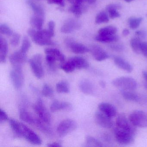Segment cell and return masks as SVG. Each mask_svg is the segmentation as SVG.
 Wrapping results in <instances>:
<instances>
[{
	"label": "cell",
	"instance_id": "6da1fadb",
	"mask_svg": "<svg viewBox=\"0 0 147 147\" xmlns=\"http://www.w3.org/2000/svg\"><path fill=\"white\" fill-rule=\"evenodd\" d=\"M28 34L32 41L38 45L41 46L54 45L55 43L51 40V37L47 30H40L33 29L28 30Z\"/></svg>",
	"mask_w": 147,
	"mask_h": 147
},
{
	"label": "cell",
	"instance_id": "7a4b0ae2",
	"mask_svg": "<svg viewBox=\"0 0 147 147\" xmlns=\"http://www.w3.org/2000/svg\"><path fill=\"white\" fill-rule=\"evenodd\" d=\"M114 134L115 139L119 144L126 145L133 143L136 133L117 127L114 129Z\"/></svg>",
	"mask_w": 147,
	"mask_h": 147
},
{
	"label": "cell",
	"instance_id": "3957f363",
	"mask_svg": "<svg viewBox=\"0 0 147 147\" xmlns=\"http://www.w3.org/2000/svg\"><path fill=\"white\" fill-rule=\"evenodd\" d=\"M112 83L113 86L121 90L133 91L136 89L138 86L136 81L128 76H122L115 79Z\"/></svg>",
	"mask_w": 147,
	"mask_h": 147
},
{
	"label": "cell",
	"instance_id": "277c9868",
	"mask_svg": "<svg viewBox=\"0 0 147 147\" xmlns=\"http://www.w3.org/2000/svg\"><path fill=\"white\" fill-rule=\"evenodd\" d=\"M131 123L136 127L147 128V113L141 110L133 111L129 116Z\"/></svg>",
	"mask_w": 147,
	"mask_h": 147
},
{
	"label": "cell",
	"instance_id": "5b68a950",
	"mask_svg": "<svg viewBox=\"0 0 147 147\" xmlns=\"http://www.w3.org/2000/svg\"><path fill=\"white\" fill-rule=\"evenodd\" d=\"M30 66L35 76L38 79L42 78L44 74L42 64V57L39 54L34 55L29 61Z\"/></svg>",
	"mask_w": 147,
	"mask_h": 147
},
{
	"label": "cell",
	"instance_id": "8992f818",
	"mask_svg": "<svg viewBox=\"0 0 147 147\" xmlns=\"http://www.w3.org/2000/svg\"><path fill=\"white\" fill-rule=\"evenodd\" d=\"M77 127L76 122L71 119L63 120L58 125L57 133L60 137H64L74 131Z\"/></svg>",
	"mask_w": 147,
	"mask_h": 147
},
{
	"label": "cell",
	"instance_id": "52a82bcc",
	"mask_svg": "<svg viewBox=\"0 0 147 147\" xmlns=\"http://www.w3.org/2000/svg\"><path fill=\"white\" fill-rule=\"evenodd\" d=\"M10 77L13 85L17 89L23 86L24 77L21 66H13L10 73Z\"/></svg>",
	"mask_w": 147,
	"mask_h": 147
},
{
	"label": "cell",
	"instance_id": "ba28073f",
	"mask_svg": "<svg viewBox=\"0 0 147 147\" xmlns=\"http://www.w3.org/2000/svg\"><path fill=\"white\" fill-rule=\"evenodd\" d=\"M33 109L40 119L49 124L51 121L50 114L42 100L39 99L33 105Z\"/></svg>",
	"mask_w": 147,
	"mask_h": 147
},
{
	"label": "cell",
	"instance_id": "9c48e42d",
	"mask_svg": "<svg viewBox=\"0 0 147 147\" xmlns=\"http://www.w3.org/2000/svg\"><path fill=\"white\" fill-rule=\"evenodd\" d=\"M22 137L34 145H38L42 144V140L36 133L24 124L22 123Z\"/></svg>",
	"mask_w": 147,
	"mask_h": 147
},
{
	"label": "cell",
	"instance_id": "30bf717a",
	"mask_svg": "<svg viewBox=\"0 0 147 147\" xmlns=\"http://www.w3.org/2000/svg\"><path fill=\"white\" fill-rule=\"evenodd\" d=\"M65 44L70 51L76 54H83L89 51V49L82 44L80 43L72 38L66 39Z\"/></svg>",
	"mask_w": 147,
	"mask_h": 147
},
{
	"label": "cell",
	"instance_id": "8fae6325",
	"mask_svg": "<svg viewBox=\"0 0 147 147\" xmlns=\"http://www.w3.org/2000/svg\"><path fill=\"white\" fill-rule=\"evenodd\" d=\"M116 125L120 129L136 133V126L131 123L129 119H128L124 113H120L117 117Z\"/></svg>",
	"mask_w": 147,
	"mask_h": 147
},
{
	"label": "cell",
	"instance_id": "7c38bea8",
	"mask_svg": "<svg viewBox=\"0 0 147 147\" xmlns=\"http://www.w3.org/2000/svg\"><path fill=\"white\" fill-rule=\"evenodd\" d=\"M81 27L80 21L75 19L69 18L67 20L61 27V32L63 33L68 34L78 30Z\"/></svg>",
	"mask_w": 147,
	"mask_h": 147
},
{
	"label": "cell",
	"instance_id": "4fadbf2b",
	"mask_svg": "<svg viewBox=\"0 0 147 147\" xmlns=\"http://www.w3.org/2000/svg\"><path fill=\"white\" fill-rule=\"evenodd\" d=\"M95 120L98 125L106 129L111 128L113 125V122L112 118L103 113L101 111L95 113Z\"/></svg>",
	"mask_w": 147,
	"mask_h": 147
},
{
	"label": "cell",
	"instance_id": "5bb4252c",
	"mask_svg": "<svg viewBox=\"0 0 147 147\" xmlns=\"http://www.w3.org/2000/svg\"><path fill=\"white\" fill-rule=\"evenodd\" d=\"M89 51L94 59L98 61H105L109 57L108 53L98 45H92L89 49Z\"/></svg>",
	"mask_w": 147,
	"mask_h": 147
},
{
	"label": "cell",
	"instance_id": "9a60e30c",
	"mask_svg": "<svg viewBox=\"0 0 147 147\" xmlns=\"http://www.w3.org/2000/svg\"><path fill=\"white\" fill-rule=\"evenodd\" d=\"M9 60L13 66H22L27 61L26 53L23 52L20 50L15 51L10 56Z\"/></svg>",
	"mask_w": 147,
	"mask_h": 147
},
{
	"label": "cell",
	"instance_id": "2e32d148",
	"mask_svg": "<svg viewBox=\"0 0 147 147\" xmlns=\"http://www.w3.org/2000/svg\"><path fill=\"white\" fill-rule=\"evenodd\" d=\"M98 107L100 111L110 117H113L117 115V108L114 105L110 103H100Z\"/></svg>",
	"mask_w": 147,
	"mask_h": 147
},
{
	"label": "cell",
	"instance_id": "e0dca14e",
	"mask_svg": "<svg viewBox=\"0 0 147 147\" xmlns=\"http://www.w3.org/2000/svg\"><path fill=\"white\" fill-rule=\"evenodd\" d=\"M113 61L117 67L125 72L131 73L133 70V67L131 64L122 57H115L113 58Z\"/></svg>",
	"mask_w": 147,
	"mask_h": 147
},
{
	"label": "cell",
	"instance_id": "ac0fdd59",
	"mask_svg": "<svg viewBox=\"0 0 147 147\" xmlns=\"http://www.w3.org/2000/svg\"><path fill=\"white\" fill-rule=\"evenodd\" d=\"M81 92L87 95H92L94 92L93 84L89 80L84 79L80 82L79 85Z\"/></svg>",
	"mask_w": 147,
	"mask_h": 147
},
{
	"label": "cell",
	"instance_id": "d6986e66",
	"mask_svg": "<svg viewBox=\"0 0 147 147\" xmlns=\"http://www.w3.org/2000/svg\"><path fill=\"white\" fill-rule=\"evenodd\" d=\"M69 61L74 64L76 69H82L89 67V63L83 57H74L69 59Z\"/></svg>",
	"mask_w": 147,
	"mask_h": 147
},
{
	"label": "cell",
	"instance_id": "ffe728a7",
	"mask_svg": "<svg viewBox=\"0 0 147 147\" xmlns=\"http://www.w3.org/2000/svg\"><path fill=\"white\" fill-rule=\"evenodd\" d=\"M8 51V44L5 39L2 36H0V61L5 63L6 61Z\"/></svg>",
	"mask_w": 147,
	"mask_h": 147
},
{
	"label": "cell",
	"instance_id": "44dd1931",
	"mask_svg": "<svg viewBox=\"0 0 147 147\" xmlns=\"http://www.w3.org/2000/svg\"><path fill=\"white\" fill-rule=\"evenodd\" d=\"M71 108V105L69 102L55 100L51 104L50 109L51 112H55L61 110H69Z\"/></svg>",
	"mask_w": 147,
	"mask_h": 147
},
{
	"label": "cell",
	"instance_id": "7402d4cb",
	"mask_svg": "<svg viewBox=\"0 0 147 147\" xmlns=\"http://www.w3.org/2000/svg\"><path fill=\"white\" fill-rule=\"evenodd\" d=\"M119 39V37L116 34L112 35H100L98 34L95 37L96 41L104 43L117 42Z\"/></svg>",
	"mask_w": 147,
	"mask_h": 147
},
{
	"label": "cell",
	"instance_id": "603a6c76",
	"mask_svg": "<svg viewBox=\"0 0 147 147\" xmlns=\"http://www.w3.org/2000/svg\"><path fill=\"white\" fill-rule=\"evenodd\" d=\"M46 55H50L53 56L57 61L63 63L65 61V57L59 50L53 48L46 49L45 50Z\"/></svg>",
	"mask_w": 147,
	"mask_h": 147
},
{
	"label": "cell",
	"instance_id": "cb8c5ba5",
	"mask_svg": "<svg viewBox=\"0 0 147 147\" xmlns=\"http://www.w3.org/2000/svg\"><path fill=\"white\" fill-rule=\"evenodd\" d=\"M26 2L28 5L33 11L34 15L44 18L45 14L44 9L41 5L32 1L31 0H27Z\"/></svg>",
	"mask_w": 147,
	"mask_h": 147
},
{
	"label": "cell",
	"instance_id": "d4e9b609",
	"mask_svg": "<svg viewBox=\"0 0 147 147\" xmlns=\"http://www.w3.org/2000/svg\"><path fill=\"white\" fill-rule=\"evenodd\" d=\"M10 126L14 135L17 137H22V123H19L15 119H10Z\"/></svg>",
	"mask_w": 147,
	"mask_h": 147
},
{
	"label": "cell",
	"instance_id": "484cf974",
	"mask_svg": "<svg viewBox=\"0 0 147 147\" xmlns=\"http://www.w3.org/2000/svg\"><path fill=\"white\" fill-rule=\"evenodd\" d=\"M34 124L44 134L48 135L52 134L51 129L49 125V124L43 122L40 119L36 118Z\"/></svg>",
	"mask_w": 147,
	"mask_h": 147
},
{
	"label": "cell",
	"instance_id": "4316f807",
	"mask_svg": "<svg viewBox=\"0 0 147 147\" xmlns=\"http://www.w3.org/2000/svg\"><path fill=\"white\" fill-rule=\"evenodd\" d=\"M44 21V18L34 15L31 18L30 23L33 28L38 30H42Z\"/></svg>",
	"mask_w": 147,
	"mask_h": 147
},
{
	"label": "cell",
	"instance_id": "83f0119b",
	"mask_svg": "<svg viewBox=\"0 0 147 147\" xmlns=\"http://www.w3.org/2000/svg\"><path fill=\"white\" fill-rule=\"evenodd\" d=\"M86 10V6L84 5L74 4L70 7L69 11L76 17L79 18Z\"/></svg>",
	"mask_w": 147,
	"mask_h": 147
},
{
	"label": "cell",
	"instance_id": "f1b7e54d",
	"mask_svg": "<svg viewBox=\"0 0 147 147\" xmlns=\"http://www.w3.org/2000/svg\"><path fill=\"white\" fill-rule=\"evenodd\" d=\"M121 93L123 98L128 101L137 102L139 100L138 95L131 90H121Z\"/></svg>",
	"mask_w": 147,
	"mask_h": 147
},
{
	"label": "cell",
	"instance_id": "f546056e",
	"mask_svg": "<svg viewBox=\"0 0 147 147\" xmlns=\"http://www.w3.org/2000/svg\"><path fill=\"white\" fill-rule=\"evenodd\" d=\"M20 118L24 122L30 124H34L36 120V118L30 113L24 110L20 112Z\"/></svg>",
	"mask_w": 147,
	"mask_h": 147
},
{
	"label": "cell",
	"instance_id": "4dcf8cb0",
	"mask_svg": "<svg viewBox=\"0 0 147 147\" xmlns=\"http://www.w3.org/2000/svg\"><path fill=\"white\" fill-rule=\"evenodd\" d=\"M142 42L140 38L136 37L131 38L130 42L131 47L132 50L136 54L141 53V48Z\"/></svg>",
	"mask_w": 147,
	"mask_h": 147
},
{
	"label": "cell",
	"instance_id": "1f68e13d",
	"mask_svg": "<svg viewBox=\"0 0 147 147\" xmlns=\"http://www.w3.org/2000/svg\"><path fill=\"white\" fill-rule=\"evenodd\" d=\"M85 144L86 147H100L104 146L103 144L100 141L91 136H87L86 137Z\"/></svg>",
	"mask_w": 147,
	"mask_h": 147
},
{
	"label": "cell",
	"instance_id": "d6a6232c",
	"mask_svg": "<svg viewBox=\"0 0 147 147\" xmlns=\"http://www.w3.org/2000/svg\"><path fill=\"white\" fill-rule=\"evenodd\" d=\"M117 31V28L113 26H109L101 28L98 31V35H112L116 34Z\"/></svg>",
	"mask_w": 147,
	"mask_h": 147
},
{
	"label": "cell",
	"instance_id": "836d02e7",
	"mask_svg": "<svg viewBox=\"0 0 147 147\" xmlns=\"http://www.w3.org/2000/svg\"><path fill=\"white\" fill-rule=\"evenodd\" d=\"M109 16L107 12L104 11H102L99 13L96 18L95 22L96 24H105L108 23L109 21Z\"/></svg>",
	"mask_w": 147,
	"mask_h": 147
},
{
	"label": "cell",
	"instance_id": "e575fe53",
	"mask_svg": "<svg viewBox=\"0 0 147 147\" xmlns=\"http://www.w3.org/2000/svg\"><path fill=\"white\" fill-rule=\"evenodd\" d=\"M142 20L143 18L141 17H139V18L130 17L129 18L128 20L129 27L131 30H136L139 27Z\"/></svg>",
	"mask_w": 147,
	"mask_h": 147
},
{
	"label": "cell",
	"instance_id": "d590c367",
	"mask_svg": "<svg viewBox=\"0 0 147 147\" xmlns=\"http://www.w3.org/2000/svg\"><path fill=\"white\" fill-rule=\"evenodd\" d=\"M56 90L59 93H68L69 92V85L67 82H60L56 84Z\"/></svg>",
	"mask_w": 147,
	"mask_h": 147
},
{
	"label": "cell",
	"instance_id": "8d00e7d4",
	"mask_svg": "<svg viewBox=\"0 0 147 147\" xmlns=\"http://www.w3.org/2000/svg\"><path fill=\"white\" fill-rule=\"evenodd\" d=\"M60 68L66 73H72L76 69L74 64L69 60L66 62L62 63Z\"/></svg>",
	"mask_w": 147,
	"mask_h": 147
},
{
	"label": "cell",
	"instance_id": "74e56055",
	"mask_svg": "<svg viewBox=\"0 0 147 147\" xmlns=\"http://www.w3.org/2000/svg\"><path fill=\"white\" fill-rule=\"evenodd\" d=\"M0 32L3 35L11 36L13 34V31L7 25L2 24L0 26Z\"/></svg>",
	"mask_w": 147,
	"mask_h": 147
},
{
	"label": "cell",
	"instance_id": "f35d334b",
	"mask_svg": "<svg viewBox=\"0 0 147 147\" xmlns=\"http://www.w3.org/2000/svg\"><path fill=\"white\" fill-rule=\"evenodd\" d=\"M42 92L43 96L47 98L51 97L54 95L53 89L47 84H45L44 85Z\"/></svg>",
	"mask_w": 147,
	"mask_h": 147
},
{
	"label": "cell",
	"instance_id": "ab89813d",
	"mask_svg": "<svg viewBox=\"0 0 147 147\" xmlns=\"http://www.w3.org/2000/svg\"><path fill=\"white\" fill-rule=\"evenodd\" d=\"M31 46V44L30 39H29L28 37L25 36L23 38V42H22L20 50L23 52L26 53L30 49Z\"/></svg>",
	"mask_w": 147,
	"mask_h": 147
},
{
	"label": "cell",
	"instance_id": "60d3db41",
	"mask_svg": "<svg viewBox=\"0 0 147 147\" xmlns=\"http://www.w3.org/2000/svg\"><path fill=\"white\" fill-rule=\"evenodd\" d=\"M20 36L18 33H14L11 40V44L13 47H16L20 43Z\"/></svg>",
	"mask_w": 147,
	"mask_h": 147
},
{
	"label": "cell",
	"instance_id": "b9f144b4",
	"mask_svg": "<svg viewBox=\"0 0 147 147\" xmlns=\"http://www.w3.org/2000/svg\"><path fill=\"white\" fill-rule=\"evenodd\" d=\"M71 4L83 5L84 3L88 4H93L96 2V0H67Z\"/></svg>",
	"mask_w": 147,
	"mask_h": 147
},
{
	"label": "cell",
	"instance_id": "7bdbcfd3",
	"mask_svg": "<svg viewBox=\"0 0 147 147\" xmlns=\"http://www.w3.org/2000/svg\"><path fill=\"white\" fill-rule=\"evenodd\" d=\"M46 61L48 65L51 68L55 66V63L57 61L56 60L50 55H46Z\"/></svg>",
	"mask_w": 147,
	"mask_h": 147
},
{
	"label": "cell",
	"instance_id": "ee69618b",
	"mask_svg": "<svg viewBox=\"0 0 147 147\" xmlns=\"http://www.w3.org/2000/svg\"><path fill=\"white\" fill-rule=\"evenodd\" d=\"M55 24L54 21H50L48 24V29H47L48 32L51 37L55 35Z\"/></svg>",
	"mask_w": 147,
	"mask_h": 147
},
{
	"label": "cell",
	"instance_id": "f6af8a7d",
	"mask_svg": "<svg viewBox=\"0 0 147 147\" xmlns=\"http://www.w3.org/2000/svg\"><path fill=\"white\" fill-rule=\"evenodd\" d=\"M122 8V5L120 4L115 3V4H111L107 6L106 7V10L107 12L111 10H118Z\"/></svg>",
	"mask_w": 147,
	"mask_h": 147
},
{
	"label": "cell",
	"instance_id": "bcb514c9",
	"mask_svg": "<svg viewBox=\"0 0 147 147\" xmlns=\"http://www.w3.org/2000/svg\"><path fill=\"white\" fill-rule=\"evenodd\" d=\"M110 47L113 50L116 51H122L124 49L123 45L120 43L112 44L110 45Z\"/></svg>",
	"mask_w": 147,
	"mask_h": 147
},
{
	"label": "cell",
	"instance_id": "7dc6e473",
	"mask_svg": "<svg viewBox=\"0 0 147 147\" xmlns=\"http://www.w3.org/2000/svg\"><path fill=\"white\" fill-rule=\"evenodd\" d=\"M108 15L110 18L114 19L120 17V14L117 10H111L108 11Z\"/></svg>",
	"mask_w": 147,
	"mask_h": 147
},
{
	"label": "cell",
	"instance_id": "c3c4849f",
	"mask_svg": "<svg viewBox=\"0 0 147 147\" xmlns=\"http://www.w3.org/2000/svg\"><path fill=\"white\" fill-rule=\"evenodd\" d=\"M8 119V117L6 113L4 110L1 109L0 110V123H2L7 121Z\"/></svg>",
	"mask_w": 147,
	"mask_h": 147
},
{
	"label": "cell",
	"instance_id": "681fc988",
	"mask_svg": "<svg viewBox=\"0 0 147 147\" xmlns=\"http://www.w3.org/2000/svg\"><path fill=\"white\" fill-rule=\"evenodd\" d=\"M135 35L139 38H144L147 37V32L144 30H138L135 32Z\"/></svg>",
	"mask_w": 147,
	"mask_h": 147
},
{
	"label": "cell",
	"instance_id": "f907efd6",
	"mask_svg": "<svg viewBox=\"0 0 147 147\" xmlns=\"http://www.w3.org/2000/svg\"><path fill=\"white\" fill-rule=\"evenodd\" d=\"M141 53L147 58V42H142Z\"/></svg>",
	"mask_w": 147,
	"mask_h": 147
},
{
	"label": "cell",
	"instance_id": "816d5d0a",
	"mask_svg": "<svg viewBox=\"0 0 147 147\" xmlns=\"http://www.w3.org/2000/svg\"><path fill=\"white\" fill-rule=\"evenodd\" d=\"M48 3L51 4H56L61 6H63L64 5L63 0H48Z\"/></svg>",
	"mask_w": 147,
	"mask_h": 147
},
{
	"label": "cell",
	"instance_id": "f5cc1de1",
	"mask_svg": "<svg viewBox=\"0 0 147 147\" xmlns=\"http://www.w3.org/2000/svg\"><path fill=\"white\" fill-rule=\"evenodd\" d=\"M47 146L50 147H62V145L60 143L57 142H55L51 143L48 144Z\"/></svg>",
	"mask_w": 147,
	"mask_h": 147
},
{
	"label": "cell",
	"instance_id": "db71d44e",
	"mask_svg": "<svg viewBox=\"0 0 147 147\" xmlns=\"http://www.w3.org/2000/svg\"><path fill=\"white\" fill-rule=\"evenodd\" d=\"M103 137H104V140H105V141H106V142H111V141L110 136L108 135V134H105V135H104V136H103Z\"/></svg>",
	"mask_w": 147,
	"mask_h": 147
},
{
	"label": "cell",
	"instance_id": "11a10c76",
	"mask_svg": "<svg viewBox=\"0 0 147 147\" xmlns=\"http://www.w3.org/2000/svg\"><path fill=\"white\" fill-rule=\"evenodd\" d=\"M122 33H123V36H128L129 34V31L127 29H124L123 30Z\"/></svg>",
	"mask_w": 147,
	"mask_h": 147
},
{
	"label": "cell",
	"instance_id": "9f6ffc18",
	"mask_svg": "<svg viewBox=\"0 0 147 147\" xmlns=\"http://www.w3.org/2000/svg\"><path fill=\"white\" fill-rule=\"evenodd\" d=\"M142 76L144 78V79H145L146 81L147 82V72L145 71H143Z\"/></svg>",
	"mask_w": 147,
	"mask_h": 147
},
{
	"label": "cell",
	"instance_id": "6f0895ef",
	"mask_svg": "<svg viewBox=\"0 0 147 147\" xmlns=\"http://www.w3.org/2000/svg\"><path fill=\"white\" fill-rule=\"evenodd\" d=\"M100 85L101 86V87L103 88H104L106 87V83L105 82L103 81H100Z\"/></svg>",
	"mask_w": 147,
	"mask_h": 147
},
{
	"label": "cell",
	"instance_id": "680465c9",
	"mask_svg": "<svg viewBox=\"0 0 147 147\" xmlns=\"http://www.w3.org/2000/svg\"><path fill=\"white\" fill-rule=\"evenodd\" d=\"M125 2H127V3H130V2H131L133 1L134 0H124Z\"/></svg>",
	"mask_w": 147,
	"mask_h": 147
},
{
	"label": "cell",
	"instance_id": "91938a15",
	"mask_svg": "<svg viewBox=\"0 0 147 147\" xmlns=\"http://www.w3.org/2000/svg\"><path fill=\"white\" fill-rule=\"evenodd\" d=\"M144 86H145V88H146V89H147V84H145V85H144Z\"/></svg>",
	"mask_w": 147,
	"mask_h": 147
},
{
	"label": "cell",
	"instance_id": "94428289",
	"mask_svg": "<svg viewBox=\"0 0 147 147\" xmlns=\"http://www.w3.org/2000/svg\"></svg>",
	"mask_w": 147,
	"mask_h": 147
}]
</instances>
